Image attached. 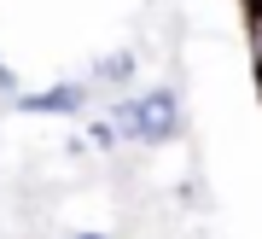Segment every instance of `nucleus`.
<instances>
[{"label":"nucleus","mask_w":262,"mask_h":239,"mask_svg":"<svg viewBox=\"0 0 262 239\" xmlns=\"http://www.w3.org/2000/svg\"><path fill=\"white\" fill-rule=\"evenodd\" d=\"M88 140H94L99 152H111V146H117V129H111L105 117H94V129H88Z\"/></svg>","instance_id":"nucleus-5"},{"label":"nucleus","mask_w":262,"mask_h":239,"mask_svg":"<svg viewBox=\"0 0 262 239\" xmlns=\"http://www.w3.org/2000/svg\"><path fill=\"white\" fill-rule=\"evenodd\" d=\"M12 105H18L24 117H88L94 82H53L41 93H12Z\"/></svg>","instance_id":"nucleus-2"},{"label":"nucleus","mask_w":262,"mask_h":239,"mask_svg":"<svg viewBox=\"0 0 262 239\" xmlns=\"http://www.w3.org/2000/svg\"><path fill=\"white\" fill-rule=\"evenodd\" d=\"M70 239H111V233H70Z\"/></svg>","instance_id":"nucleus-7"},{"label":"nucleus","mask_w":262,"mask_h":239,"mask_svg":"<svg viewBox=\"0 0 262 239\" xmlns=\"http://www.w3.org/2000/svg\"><path fill=\"white\" fill-rule=\"evenodd\" d=\"M175 134H181V93L163 82L134 93V140L140 146H169Z\"/></svg>","instance_id":"nucleus-1"},{"label":"nucleus","mask_w":262,"mask_h":239,"mask_svg":"<svg viewBox=\"0 0 262 239\" xmlns=\"http://www.w3.org/2000/svg\"><path fill=\"white\" fill-rule=\"evenodd\" d=\"M134 65H140V58H134L128 47H117V53L94 58V76H88V82H99V88H128V82H134Z\"/></svg>","instance_id":"nucleus-3"},{"label":"nucleus","mask_w":262,"mask_h":239,"mask_svg":"<svg viewBox=\"0 0 262 239\" xmlns=\"http://www.w3.org/2000/svg\"><path fill=\"white\" fill-rule=\"evenodd\" d=\"M251 65L262 76V0H251Z\"/></svg>","instance_id":"nucleus-4"},{"label":"nucleus","mask_w":262,"mask_h":239,"mask_svg":"<svg viewBox=\"0 0 262 239\" xmlns=\"http://www.w3.org/2000/svg\"><path fill=\"white\" fill-rule=\"evenodd\" d=\"M0 93H18V70H12L6 58H0Z\"/></svg>","instance_id":"nucleus-6"}]
</instances>
